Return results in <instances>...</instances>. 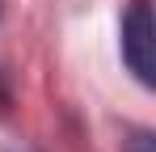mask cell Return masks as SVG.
Returning a JSON list of instances; mask_svg holds the SVG:
<instances>
[{
    "instance_id": "1",
    "label": "cell",
    "mask_w": 156,
    "mask_h": 152,
    "mask_svg": "<svg viewBox=\"0 0 156 152\" xmlns=\"http://www.w3.org/2000/svg\"><path fill=\"white\" fill-rule=\"evenodd\" d=\"M156 25H152V4L148 0H131L127 17H122V59L135 72L139 85H152L156 80Z\"/></svg>"
},
{
    "instance_id": "2",
    "label": "cell",
    "mask_w": 156,
    "mask_h": 152,
    "mask_svg": "<svg viewBox=\"0 0 156 152\" xmlns=\"http://www.w3.org/2000/svg\"><path fill=\"white\" fill-rule=\"evenodd\" d=\"M127 148H131V152H152V131H131Z\"/></svg>"
}]
</instances>
